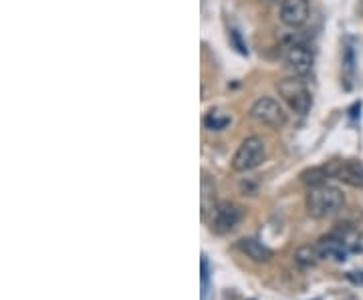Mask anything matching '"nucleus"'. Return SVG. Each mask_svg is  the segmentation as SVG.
I'll return each instance as SVG.
<instances>
[{
    "instance_id": "f8f14e48",
    "label": "nucleus",
    "mask_w": 363,
    "mask_h": 300,
    "mask_svg": "<svg viewBox=\"0 0 363 300\" xmlns=\"http://www.w3.org/2000/svg\"><path fill=\"white\" fill-rule=\"evenodd\" d=\"M303 182H305L309 188H315V186H321V184H325V180L329 177V173H327L325 168H313V169H307L303 171Z\"/></svg>"
},
{
    "instance_id": "9b49d317",
    "label": "nucleus",
    "mask_w": 363,
    "mask_h": 300,
    "mask_svg": "<svg viewBox=\"0 0 363 300\" xmlns=\"http://www.w3.org/2000/svg\"><path fill=\"white\" fill-rule=\"evenodd\" d=\"M321 254L317 250V246H301L297 252H295V262L301 268H313L315 264L319 262Z\"/></svg>"
},
{
    "instance_id": "f03ea898",
    "label": "nucleus",
    "mask_w": 363,
    "mask_h": 300,
    "mask_svg": "<svg viewBox=\"0 0 363 300\" xmlns=\"http://www.w3.org/2000/svg\"><path fill=\"white\" fill-rule=\"evenodd\" d=\"M267 159V145L261 137H247L232 157V169L247 173L256 169Z\"/></svg>"
},
{
    "instance_id": "1a4fd4ad",
    "label": "nucleus",
    "mask_w": 363,
    "mask_h": 300,
    "mask_svg": "<svg viewBox=\"0 0 363 300\" xmlns=\"http://www.w3.org/2000/svg\"><path fill=\"white\" fill-rule=\"evenodd\" d=\"M317 250H319L321 258H331L335 262H343L347 258V240L343 236L331 234V236H325V238L319 240Z\"/></svg>"
},
{
    "instance_id": "ddd939ff",
    "label": "nucleus",
    "mask_w": 363,
    "mask_h": 300,
    "mask_svg": "<svg viewBox=\"0 0 363 300\" xmlns=\"http://www.w3.org/2000/svg\"><path fill=\"white\" fill-rule=\"evenodd\" d=\"M210 198H214V186H212L208 177H204L202 180V218H206L208 212L216 210V206L210 204Z\"/></svg>"
},
{
    "instance_id": "f257e3e1",
    "label": "nucleus",
    "mask_w": 363,
    "mask_h": 300,
    "mask_svg": "<svg viewBox=\"0 0 363 300\" xmlns=\"http://www.w3.org/2000/svg\"><path fill=\"white\" fill-rule=\"evenodd\" d=\"M343 191L329 184L315 186L307 194V212H309V216H313L317 220H325V218L335 216L343 207Z\"/></svg>"
},
{
    "instance_id": "0eeeda50",
    "label": "nucleus",
    "mask_w": 363,
    "mask_h": 300,
    "mask_svg": "<svg viewBox=\"0 0 363 300\" xmlns=\"http://www.w3.org/2000/svg\"><path fill=\"white\" fill-rule=\"evenodd\" d=\"M285 63H287V67L295 75L305 77L313 69V55L303 45H293V47H288L287 53H285Z\"/></svg>"
},
{
    "instance_id": "4468645a",
    "label": "nucleus",
    "mask_w": 363,
    "mask_h": 300,
    "mask_svg": "<svg viewBox=\"0 0 363 300\" xmlns=\"http://www.w3.org/2000/svg\"><path fill=\"white\" fill-rule=\"evenodd\" d=\"M229 123H230L229 117L218 111H210L208 115H206V119H204V125H206L208 129H212V132H220V129H224Z\"/></svg>"
},
{
    "instance_id": "9d476101",
    "label": "nucleus",
    "mask_w": 363,
    "mask_h": 300,
    "mask_svg": "<svg viewBox=\"0 0 363 300\" xmlns=\"http://www.w3.org/2000/svg\"><path fill=\"white\" fill-rule=\"evenodd\" d=\"M238 248L254 262H268L272 258V250L267 248L263 242H258L256 238H242L238 242Z\"/></svg>"
},
{
    "instance_id": "7ed1b4c3",
    "label": "nucleus",
    "mask_w": 363,
    "mask_h": 300,
    "mask_svg": "<svg viewBox=\"0 0 363 300\" xmlns=\"http://www.w3.org/2000/svg\"><path fill=\"white\" fill-rule=\"evenodd\" d=\"M250 117L270 129H281L287 123V113L283 109V105L272 97L256 99L250 107Z\"/></svg>"
},
{
    "instance_id": "39448f33",
    "label": "nucleus",
    "mask_w": 363,
    "mask_h": 300,
    "mask_svg": "<svg viewBox=\"0 0 363 300\" xmlns=\"http://www.w3.org/2000/svg\"><path fill=\"white\" fill-rule=\"evenodd\" d=\"M327 173L339 182H343L351 188H363V166L355 159H343V161H331L325 166Z\"/></svg>"
},
{
    "instance_id": "423d86ee",
    "label": "nucleus",
    "mask_w": 363,
    "mask_h": 300,
    "mask_svg": "<svg viewBox=\"0 0 363 300\" xmlns=\"http://www.w3.org/2000/svg\"><path fill=\"white\" fill-rule=\"evenodd\" d=\"M240 220H242L240 207L230 204V202H224V204L216 206V210L212 212L210 228L212 232H216V234H229L238 226Z\"/></svg>"
},
{
    "instance_id": "20e7f679",
    "label": "nucleus",
    "mask_w": 363,
    "mask_h": 300,
    "mask_svg": "<svg viewBox=\"0 0 363 300\" xmlns=\"http://www.w3.org/2000/svg\"><path fill=\"white\" fill-rule=\"evenodd\" d=\"M277 87H279L281 97L287 101V105L293 111L299 113V115H305L309 111V107H311V93H309V89H307L303 81L291 77V79H283Z\"/></svg>"
},
{
    "instance_id": "6e6552de",
    "label": "nucleus",
    "mask_w": 363,
    "mask_h": 300,
    "mask_svg": "<svg viewBox=\"0 0 363 300\" xmlns=\"http://www.w3.org/2000/svg\"><path fill=\"white\" fill-rule=\"evenodd\" d=\"M309 19V2L307 0H283L281 20L291 29L303 26Z\"/></svg>"
}]
</instances>
